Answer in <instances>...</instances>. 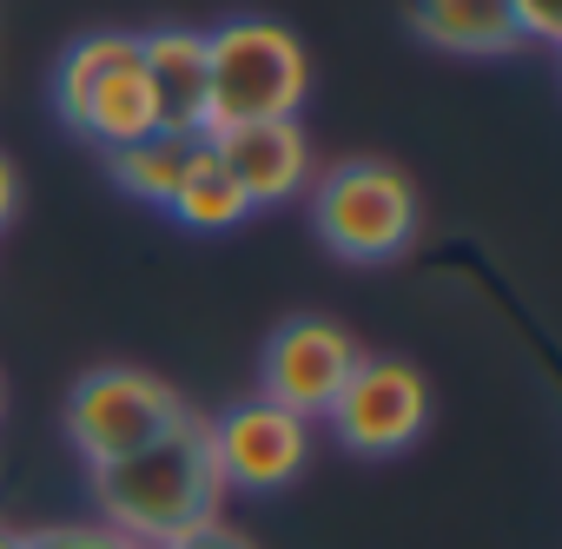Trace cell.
Instances as JSON below:
<instances>
[{
	"label": "cell",
	"instance_id": "1",
	"mask_svg": "<svg viewBox=\"0 0 562 549\" xmlns=\"http://www.w3.org/2000/svg\"><path fill=\"white\" fill-rule=\"evenodd\" d=\"M87 496L100 509V529H113L133 549H166V542L218 523L225 483H218V463L205 444V417L192 411L179 430H166L139 457L87 470Z\"/></svg>",
	"mask_w": 562,
	"mask_h": 549
},
{
	"label": "cell",
	"instance_id": "2",
	"mask_svg": "<svg viewBox=\"0 0 562 549\" xmlns=\"http://www.w3.org/2000/svg\"><path fill=\"white\" fill-rule=\"evenodd\" d=\"M305 93H312V54L285 21L238 14L205 27V133L299 120Z\"/></svg>",
	"mask_w": 562,
	"mask_h": 549
},
{
	"label": "cell",
	"instance_id": "3",
	"mask_svg": "<svg viewBox=\"0 0 562 549\" xmlns=\"http://www.w3.org/2000/svg\"><path fill=\"white\" fill-rule=\"evenodd\" d=\"M54 113L74 139L100 146V153H120V146H139L159 133V100H153V80L139 67V34H87L60 54L54 67Z\"/></svg>",
	"mask_w": 562,
	"mask_h": 549
},
{
	"label": "cell",
	"instance_id": "4",
	"mask_svg": "<svg viewBox=\"0 0 562 549\" xmlns=\"http://www.w3.org/2000/svg\"><path fill=\"white\" fill-rule=\"evenodd\" d=\"M312 232L345 265H384L417 238V186L391 159H338L305 186Z\"/></svg>",
	"mask_w": 562,
	"mask_h": 549
},
{
	"label": "cell",
	"instance_id": "5",
	"mask_svg": "<svg viewBox=\"0 0 562 549\" xmlns=\"http://www.w3.org/2000/svg\"><path fill=\"white\" fill-rule=\"evenodd\" d=\"M186 417H192V404L166 378H153L139 365H100L67 397V437H74V450H80L87 470H106L120 457H139L146 444H159Z\"/></svg>",
	"mask_w": 562,
	"mask_h": 549
},
{
	"label": "cell",
	"instance_id": "6",
	"mask_svg": "<svg viewBox=\"0 0 562 549\" xmlns=\"http://www.w3.org/2000/svg\"><path fill=\"white\" fill-rule=\"evenodd\" d=\"M325 424L351 457H404L430 430V378L411 358L364 351L358 371L345 378L338 404L325 411Z\"/></svg>",
	"mask_w": 562,
	"mask_h": 549
},
{
	"label": "cell",
	"instance_id": "7",
	"mask_svg": "<svg viewBox=\"0 0 562 549\" xmlns=\"http://www.w3.org/2000/svg\"><path fill=\"white\" fill-rule=\"evenodd\" d=\"M358 338L338 325V318H318V312H299L285 318L265 351H258V397L278 404V411H292L305 424H325V411L338 404L345 378L358 371Z\"/></svg>",
	"mask_w": 562,
	"mask_h": 549
},
{
	"label": "cell",
	"instance_id": "8",
	"mask_svg": "<svg viewBox=\"0 0 562 549\" xmlns=\"http://www.w3.org/2000/svg\"><path fill=\"white\" fill-rule=\"evenodd\" d=\"M205 444H212V463H218V483L225 490H245V496H278L292 490L312 463V424L278 411L265 397L251 404H232L225 417H205Z\"/></svg>",
	"mask_w": 562,
	"mask_h": 549
},
{
	"label": "cell",
	"instance_id": "9",
	"mask_svg": "<svg viewBox=\"0 0 562 549\" xmlns=\"http://www.w3.org/2000/svg\"><path fill=\"white\" fill-rule=\"evenodd\" d=\"M218 166L232 172V186L245 192L251 212L285 205L312 186V139L299 120H258V126H218L205 133Z\"/></svg>",
	"mask_w": 562,
	"mask_h": 549
},
{
	"label": "cell",
	"instance_id": "10",
	"mask_svg": "<svg viewBox=\"0 0 562 549\" xmlns=\"http://www.w3.org/2000/svg\"><path fill=\"white\" fill-rule=\"evenodd\" d=\"M139 67L159 100V133H205V27H153L139 34Z\"/></svg>",
	"mask_w": 562,
	"mask_h": 549
},
{
	"label": "cell",
	"instance_id": "11",
	"mask_svg": "<svg viewBox=\"0 0 562 549\" xmlns=\"http://www.w3.org/2000/svg\"><path fill=\"white\" fill-rule=\"evenodd\" d=\"M411 27L457 60H503L529 47L509 0H411Z\"/></svg>",
	"mask_w": 562,
	"mask_h": 549
},
{
	"label": "cell",
	"instance_id": "12",
	"mask_svg": "<svg viewBox=\"0 0 562 549\" xmlns=\"http://www.w3.org/2000/svg\"><path fill=\"white\" fill-rule=\"evenodd\" d=\"M166 219L186 225V232H232V225L251 219L245 192L232 186V172L218 166V153H212L205 133H199L192 153H186V172H179V186H172V199H166Z\"/></svg>",
	"mask_w": 562,
	"mask_h": 549
},
{
	"label": "cell",
	"instance_id": "13",
	"mask_svg": "<svg viewBox=\"0 0 562 549\" xmlns=\"http://www.w3.org/2000/svg\"><path fill=\"white\" fill-rule=\"evenodd\" d=\"M186 153H192L186 133H153V139H139V146L106 153V172H113V186H120L126 199L166 212V199H172V186H179V172H186Z\"/></svg>",
	"mask_w": 562,
	"mask_h": 549
},
{
	"label": "cell",
	"instance_id": "14",
	"mask_svg": "<svg viewBox=\"0 0 562 549\" xmlns=\"http://www.w3.org/2000/svg\"><path fill=\"white\" fill-rule=\"evenodd\" d=\"M27 549H133V542H120L100 523H54V529H34Z\"/></svg>",
	"mask_w": 562,
	"mask_h": 549
},
{
	"label": "cell",
	"instance_id": "15",
	"mask_svg": "<svg viewBox=\"0 0 562 549\" xmlns=\"http://www.w3.org/2000/svg\"><path fill=\"white\" fill-rule=\"evenodd\" d=\"M509 14H516L529 47H555L562 41V8H555V0H509Z\"/></svg>",
	"mask_w": 562,
	"mask_h": 549
},
{
	"label": "cell",
	"instance_id": "16",
	"mask_svg": "<svg viewBox=\"0 0 562 549\" xmlns=\"http://www.w3.org/2000/svg\"><path fill=\"white\" fill-rule=\"evenodd\" d=\"M166 549H251L238 529H225V523H205V529H192V536H179V542H166Z\"/></svg>",
	"mask_w": 562,
	"mask_h": 549
},
{
	"label": "cell",
	"instance_id": "17",
	"mask_svg": "<svg viewBox=\"0 0 562 549\" xmlns=\"http://www.w3.org/2000/svg\"><path fill=\"white\" fill-rule=\"evenodd\" d=\"M14 212H21V172H14L8 153H0V232L14 225Z\"/></svg>",
	"mask_w": 562,
	"mask_h": 549
},
{
	"label": "cell",
	"instance_id": "18",
	"mask_svg": "<svg viewBox=\"0 0 562 549\" xmlns=\"http://www.w3.org/2000/svg\"><path fill=\"white\" fill-rule=\"evenodd\" d=\"M0 549H27V529H14L8 516H0Z\"/></svg>",
	"mask_w": 562,
	"mask_h": 549
},
{
	"label": "cell",
	"instance_id": "19",
	"mask_svg": "<svg viewBox=\"0 0 562 549\" xmlns=\"http://www.w3.org/2000/svg\"><path fill=\"white\" fill-rule=\"evenodd\" d=\"M0 404H8V391H0Z\"/></svg>",
	"mask_w": 562,
	"mask_h": 549
}]
</instances>
